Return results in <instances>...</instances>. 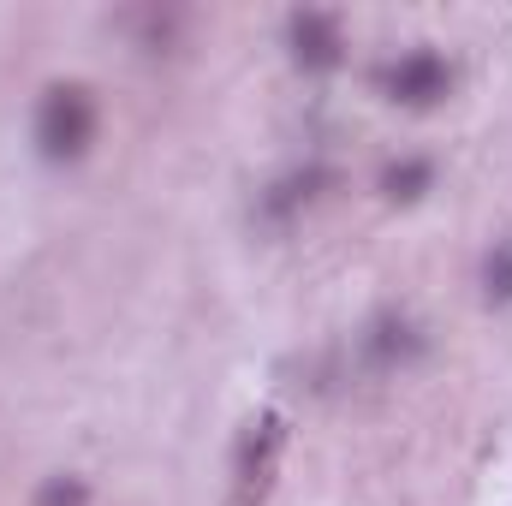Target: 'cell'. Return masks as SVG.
Here are the masks:
<instances>
[{
	"instance_id": "obj_1",
	"label": "cell",
	"mask_w": 512,
	"mask_h": 506,
	"mask_svg": "<svg viewBox=\"0 0 512 506\" xmlns=\"http://www.w3.org/2000/svg\"><path fill=\"white\" fill-rule=\"evenodd\" d=\"M96 143V96L84 84H54L36 102V149L48 161H84Z\"/></svg>"
},
{
	"instance_id": "obj_2",
	"label": "cell",
	"mask_w": 512,
	"mask_h": 506,
	"mask_svg": "<svg viewBox=\"0 0 512 506\" xmlns=\"http://www.w3.org/2000/svg\"><path fill=\"white\" fill-rule=\"evenodd\" d=\"M280 453H286V417L280 411H262L251 429L239 435V459H233V483H239V506H256L274 489V471H280Z\"/></svg>"
},
{
	"instance_id": "obj_3",
	"label": "cell",
	"mask_w": 512,
	"mask_h": 506,
	"mask_svg": "<svg viewBox=\"0 0 512 506\" xmlns=\"http://www.w3.org/2000/svg\"><path fill=\"white\" fill-rule=\"evenodd\" d=\"M382 90L399 108H441L453 96V66L435 48H411V54H399L382 72Z\"/></svg>"
},
{
	"instance_id": "obj_4",
	"label": "cell",
	"mask_w": 512,
	"mask_h": 506,
	"mask_svg": "<svg viewBox=\"0 0 512 506\" xmlns=\"http://www.w3.org/2000/svg\"><path fill=\"white\" fill-rule=\"evenodd\" d=\"M286 48H292V66H304V72H334V66H340V48H346L340 18H334V12H316V6L292 12V18H286Z\"/></svg>"
},
{
	"instance_id": "obj_5",
	"label": "cell",
	"mask_w": 512,
	"mask_h": 506,
	"mask_svg": "<svg viewBox=\"0 0 512 506\" xmlns=\"http://www.w3.org/2000/svg\"><path fill=\"white\" fill-rule=\"evenodd\" d=\"M364 352H370L376 370H405V364L423 352V334H417L411 316H376L370 334H364Z\"/></svg>"
},
{
	"instance_id": "obj_6",
	"label": "cell",
	"mask_w": 512,
	"mask_h": 506,
	"mask_svg": "<svg viewBox=\"0 0 512 506\" xmlns=\"http://www.w3.org/2000/svg\"><path fill=\"white\" fill-rule=\"evenodd\" d=\"M429 185H435V167L429 161H387V173H382V191L393 203H417Z\"/></svg>"
},
{
	"instance_id": "obj_7",
	"label": "cell",
	"mask_w": 512,
	"mask_h": 506,
	"mask_svg": "<svg viewBox=\"0 0 512 506\" xmlns=\"http://www.w3.org/2000/svg\"><path fill=\"white\" fill-rule=\"evenodd\" d=\"M483 292L489 304H512V239L483 256Z\"/></svg>"
},
{
	"instance_id": "obj_8",
	"label": "cell",
	"mask_w": 512,
	"mask_h": 506,
	"mask_svg": "<svg viewBox=\"0 0 512 506\" xmlns=\"http://www.w3.org/2000/svg\"><path fill=\"white\" fill-rule=\"evenodd\" d=\"M36 506H90V483L84 477H48L36 489Z\"/></svg>"
}]
</instances>
